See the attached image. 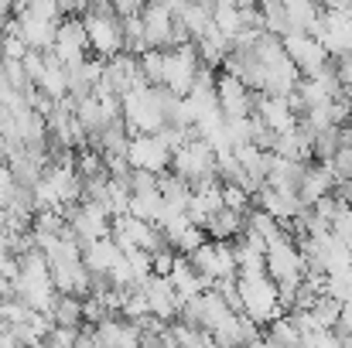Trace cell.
<instances>
[{"instance_id":"6da1fadb","label":"cell","mask_w":352,"mask_h":348,"mask_svg":"<svg viewBox=\"0 0 352 348\" xmlns=\"http://www.w3.org/2000/svg\"><path fill=\"white\" fill-rule=\"evenodd\" d=\"M79 17H82V27H86V38H89V51L96 58L107 62V58L123 51V21L113 14L110 3L93 0Z\"/></svg>"},{"instance_id":"7a4b0ae2","label":"cell","mask_w":352,"mask_h":348,"mask_svg":"<svg viewBox=\"0 0 352 348\" xmlns=\"http://www.w3.org/2000/svg\"><path fill=\"white\" fill-rule=\"evenodd\" d=\"M236 290H239V311L256 321L260 328H267L270 321H277L280 314H287L277 301V283L267 273L256 277H236Z\"/></svg>"},{"instance_id":"3957f363","label":"cell","mask_w":352,"mask_h":348,"mask_svg":"<svg viewBox=\"0 0 352 348\" xmlns=\"http://www.w3.org/2000/svg\"><path fill=\"white\" fill-rule=\"evenodd\" d=\"M202 69V58H199V48L195 41H182L175 48L164 51V76H161V89L175 93V96H188L192 93V82Z\"/></svg>"},{"instance_id":"277c9868","label":"cell","mask_w":352,"mask_h":348,"mask_svg":"<svg viewBox=\"0 0 352 348\" xmlns=\"http://www.w3.org/2000/svg\"><path fill=\"white\" fill-rule=\"evenodd\" d=\"M263 270H267V277L274 283H284V280L301 283L305 256H301V249H298V242H294L291 232H284V235H277V239L267 242V249H263Z\"/></svg>"},{"instance_id":"5b68a950","label":"cell","mask_w":352,"mask_h":348,"mask_svg":"<svg viewBox=\"0 0 352 348\" xmlns=\"http://www.w3.org/2000/svg\"><path fill=\"white\" fill-rule=\"evenodd\" d=\"M168 171L178 174V178H185L188 185L199 181V178H212V174H216V150H212V143L202 140V137L185 140V143L171 154V167H168ZM216 178H219V174H216Z\"/></svg>"},{"instance_id":"8992f818","label":"cell","mask_w":352,"mask_h":348,"mask_svg":"<svg viewBox=\"0 0 352 348\" xmlns=\"http://www.w3.org/2000/svg\"><path fill=\"white\" fill-rule=\"evenodd\" d=\"M65 69L72 65H82L93 51H89V38H86V27H82V17L79 14H65L55 27V41L48 48Z\"/></svg>"},{"instance_id":"52a82bcc","label":"cell","mask_w":352,"mask_h":348,"mask_svg":"<svg viewBox=\"0 0 352 348\" xmlns=\"http://www.w3.org/2000/svg\"><path fill=\"white\" fill-rule=\"evenodd\" d=\"M126 164L130 171H147V174H164L171 167V150L157 133H130L126 140Z\"/></svg>"},{"instance_id":"ba28073f","label":"cell","mask_w":352,"mask_h":348,"mask_svg":"<svg viewBox=\"0 0 352 348\" xmlns=\"http://www.w3.org/2000/svg\"><path fill=\"white\" fill-rule=\"evenodd\" d=\"M110 239L117 242L123 253H130V249L154 253V249H161V246H164V235H161V229H157L154 222L133 219L130 212H126V216H117V219L110 222Z\"/></svg>"},{"instance_id":"9c48e42d","label":"cell","mask_w":352,"mask_h":348,"mask_svg":"<svg viewBox=\"0 0 352 348\" xmlns=\"http://www.w3.org/2000/svg\"><path fill=\"white\" fill-rule=\"evenodd\" d=\"M280 45H284L287 58L294 62V69L301 72V79H308V76L322 72V69L332 62V58H329V51L322 48V41H318V38H311L308 31H287V34L280 38Z\"/></svg>"},{"instance_id":"30bf717a","label":"cell","mask_w":352,"mask_h":348,"mask_svg":"<svg viewBox=\"0 0 352 348\" xmlns=\"http://www.w3.org/2000/svg\"><path fill=\"white\" fill-rule=\"evenodd\" d=\"M199 277H206L209 283L212 280H226V277H236V256H233V242H212L206 239L195 253L185 256Z\"/></svg>"},{"instance_id":"8fae6325","label":"cell","mask_w":352,"mask_h":348,"mask_svg":"<svg viewBox=\"0 0 352 348\" xmlns=\"http://www.w3.org/2000/svg\"><path fill=\"white\" fill-rule=\"evenodd\" d=\"M65 222H69V229L76 232L79 242H93V239L110 235V222H113V219H110V212H107L103 205L82 198V202H76V209L65 212Z\"/></svg>"},{"instance_id":"7c38bea8","label":"cell","mask_w":352,"mask_h":348,"mask_svg":"<svg viewBox=\"0 0 352 348\" xmlns=\"http://www.w3.org/2000/svg\"><path fill=\"white\" fill-rule=\"evenodd\" d=\"M253 100H256V93H250L236 76H230V72L216 76V106H219V113L226 119L253 116Z\"/></svg>"},{"instance_id":"4fadbf2b","label":"cell","mask_w":352,"mask_h":348,"mask_svg":"<svg viewBox=\"0 0 352 348\" xmlns=\"http://www.w3.org/2000/svg\"><path fill=\"white\" fill-rule=\"evenodd\" d=\"M103 86H107L113 96H120V100H123L126 93L147 86L144 76H140V62H137V55L120 51V55H113V58H107V62H103Z\"/></svg>"},{"instance_id":"5bb4252c","label":"cell","mask_w":352,"mask_h":348,"mask_svg":"<svg viewBox=\"0 0 352 348\" xmlns=\"http://www.w3.org/2000/svg\"><path fill=\"white\" fill-rule=\"evenodd\" d=\"M253 202H256L260 212H267L280 226H291L294 219H301L308 212V205L298 198V192H280V188H267V185L253 195Z\"/></svg>"},{"instance_id":"9a60e30c","label":"cell","mask_w":352,"mask_h":348,"mask_svg":"<svg viewBox=\"0 0 352 348\" xmlns=\"http://www.w3.org/2000/svg\"><path fill=\"white\" fill-rule=\"evenodd\" d=\"M140 290H144V297H147L154 318H161V321L171 325V321L182 314V297L175 294V287H171L168 277H154V273H151L147 280H140Z\"/></svg>"},{"instance_id":"2e32d148","label":"cell","mask_w":352,"mask_h":348,"mask_svg":"<svg viewBox=\"0 0 352 348\" xmlns=\"http://www.w3.org/2000/svg\"><path fill=\"white\" fill-rule=\"evenodd\" d=\"M253 116H256L267 130H274V133H284V130L298 126V113H294V106H291V96H267V93H256V100H253Z\"/></svg>"},{"instance_id":"e0dca14e","label":"cell","mask_w":352,"mask_h":348,"mask_svg":"<svg viewBox=\"0 0 352 348\" xmlns=\"http://www.w3.org/2000/svg\"><path fill=\"white\" fill-rule=\"evenodd\" d=\"M10 24L17 27V34L24 38V45L31 51H48L52 41H55V27H58V21H48V17H38V14H28V10H17L10 17Z\"/></svg>"},{"instance_id":"ac0fdd59","label":"cell","mask_w":352,"mask_h":348,"mask_svg":"<svg viewBox=\"0 0 352 348\" xmlns=\"http://www.w3.org/2000/svg\"><path fill=\"white\" fill-rule=\"evenodd\" d=\"M93 335L103 348H140V328L120 314H110L100 325H93Z\"/></svg>"},{"instance_id":"d6986e66","label":"cell","mask_w":352,"mask_h":348,"mask_svg":"<svg viewBox=\"0 0 352 348\" xmlns=\"http://www.w3.org/2000/svg\"><path fill=\"white\" fill-rule=\"evenodd\" d=\"M308 164H311V161H287V157L270 154V157H267V174H263V181H267V188L298 192V185H301Z\"/></svg>"},{"instance_id":"ffe728a7","label":"cell","mask_w":352,"mask_h":348,"mask_svg":"<svg viewBox=\"0 0 352 348\" xmlns=\"http://www.w3.org/2000/svg\"><path fill=\"white\" fill-rule=\"evenodd\" d=\"M339 188V181H336V174H332V167L329 164H318V161H311L308 164V171H305V178H301V185H298V198L311 209L318 198H325V195H332Z\"/></svg>"},{"instance_id":"44dd1931","label":"cell","mask_w":352,"mask_h":348,"mask_svg":"<svg viewBox=\"0 0 352 348\" xmlns=\"http://www.w3.org/2000/svg\"><path fill=\"white\" fill-rule=\"evenodd\" d=\"M120 256H123V249H120L110 235L93 239V242H82V263H86V270H89V273L107 277V273L113 270V263H117Z\"/></svg>"},{"instance_id":"7402d4cb","label":"cell","mask_w":352,"mask_h":348,"mask_svg":"<svg viewBox=\"0 0 352 348\" xmlns=\"http://www.w3.org/2000/svg\"><path fill=\"white\" fill-rule=\"evenodd\" d=\"M168 280H171L175 294L182 297V304H185V301H192V297H199L202 290H209V287H212L206 277H199V273H195V266H192L185 256H178V259H175V270L168 273Z\"/></svg>"},{"instance_id":"603a6c76","label":"cell","mask_w":352,"mask_h":348,"mask_svg":"<svg viewBox=\"0 0 352 348\" xmlns=\"http://www.w3.org/2000/svg\"><path fill=\"white\" fill-rule=\"evenodd\" d=\"M277 157H287V161H311V137L301 130V126H291L284 133H277L274 140V150Z\"/></svg>"},{"instance_id":"cb8c5ba5","label":"cell","mask_w":352,"mask_h":348,"mask_svg":"<svg viewBox=\"0 0 352 348\" xmlns=\"http://www.w3.org/2000/svg\"><path fill=\"white\" fill-rule=\"evenodd\" d=\"M243 222H246V216H239L233 209H219L202 229H206V235H209L212 242H233L236 235L243 232Z\"/></svg>"},{"instance_id":"d4e9b609","label":"cell","mask_w":352,"mask_h":348,"mask_svg":"<svg viewBox=\"0 0 352 348\" xmlns=\"http://www.w3.org/2000/svg\"><path fill=\"white\" fill-rule=\"evenodd\" d=\"M126 212H130L133 219H144V222H154V226H157L161 216H164V198H161L157 188H154V192H133Z\"/></svg>"},{"instance_id":"484cf974","label":"cell","mask_w":352,"mask_h":348,"mask_svg":"<svg viewBox=\"0 0 352 348\" xmlns=\"http://www.w3.org/2000/svg\"><path fill=\"white\" fill-rule=\"evenodd\" d=\"M48 318H52V325H62V328H82V297L58 294Z\"/></svg>"},{"instance_id":"4316f807","label":"cell","mask_w":352,"mask_h":348,"mask_svg":"<svg viewBox=\"0 0 352 348\" xmlns=\"http://www.w3.org/2000/svg\"><path fill=\"white\" fill-rule=\"evenodd\" d=\"M263 338H270L277 348H301V342H305V335L298 332V325L291 321V314H280L277 321H270Z\"/></svg>"},{"instance_id":"83f0119b","label":"cell","mask_w":352,"mask_h":348,"mask_svg":"<svg viewBox=\"0 0 352 348\" xmlns=\"http://www.w3.org/2000/svg\"><path fill=\"white\" fill-rule=\"evenodd\" d=\"M223 209H233L239 216H246V212L253 209V195L243 192V188L233 185V181H223Z\"/></svg>"},{"instance_id":"f1b7e54d","label":"cell","mask_w":352,"mask_h":348,"mask_svg":"<svg viewBox=\"0 0 352 348\" xmlns=\"http://www.w3.org/2000/svg\"><path fill=\"white\" fill-rule=\"evenodd\" d=\"M311 314H315V321L322 325V328H336L339 325V314H342V304L336 301V297H318L315 301V308H311Z\"/></svg>"},{"instance_id":"f546056e","label":"cell","mask_w":352,"mask_h":348,"mask_svg":"<svg viewBox=\"0 0 352 348\" xmlns=\"http://www.w3.org/2000/svg\"><path fill=\"white\" fill-rule=\"evenodd\" d=\"M329 167H332V174H336V181H339V185H342V181H349L352 178V147L349 143H339V150L332 154Z\"/></svg>"},{"instance_id":"4dcf8cb0","label":"cell","mask_w":352,"mask_h":348,"mask_svg":"<svg viewBox=\"0 0 352 348\" xmlns=\"http://www.w3.org/2000/svg\"><path fill=\"white\" fill-rule=\"evenodd\" d=\"M175 259H178V253H175L171 246L154 249V253H151V273H154V277H168V273L175 270Z\"/></svg>"},{"instance_id":"1f68e13d","label":"cell","mask_w":352,"mask_h":348,"mask_svg":"<svg viewBox=\"0 0 352 348\" xmlns=\"http://www.w3.org/2000/svg\"><path fill=\"white\" fill-rule=\"evenodd\" d=\"M123 256H126V266H130V273H133L137 283L151 277V253H144V249H130V253H123Z\"/></svg>"},{"instance_id":"d6a6232c","label":"cell","mask_w":352,"mask_h":348,"mask_svg":"<svg viewBox=\"0 0 352 348\" xmlns=\"http://www.w3.org/2000/svg\"><path fill=\"white\" fill-rule=\"evenodd\" d=\"M123 181H126L130 195H133V192H154V188H157V174H147V171H130Z\"/></svg>"},{"instance_id":"836d02e7","label":"cell","mask_w":352,"mask_h":348,"mask_svg":"<svg viewBox=\"0 0 352 348\" xmlns=\"http://www.w3.org/2000/svg\"><path fill=\"white\" fill-rule=\"evenodd\" d=\"M332 232H336V235H339V239H342V242L352 249V209H349V205H346V209L332 219Z\"/></svg>"},{"instance_id":"e575fe53","label":"cell","mask_w":352,"mask_h":348,"mask_svg":"<svg viewBox=\"0 0 352 348\" xmlns=\"http://www.w3.org/2000/svg\"><path fill=\"white\" fill-rule=\"evenodd\" d=\"M144 3H147V0H110V7H113V14H117L120 21L137 17V14L144 10Z\"/></svg>"},{"instance_id":"d590c367","label":"cell","mask_w":352,"mask_h":348,"mask_svg":"<svg viewBox=\"0 0 352 348\" xmlns=\"http://www.w3.org/2000/svg\"><path fill=\"white\" fill-rule=\"evenodd\" d=\"M3 332H7V325H0V335H3Z\"/></svg>"}]
</instances>
